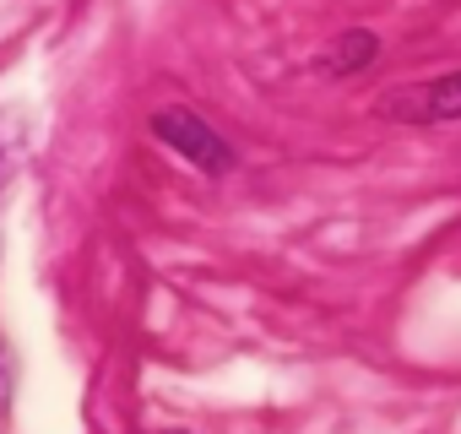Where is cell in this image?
Segmentation results:
<instances>
[{
    "instance_id": "obj_1",
    "label": "cell",
    "mask_w": 461,
    "mask_h": 434,
    "mask_svg": "<svg viewBox=\"0 0 461 434\" xmlns=\"http://www.w3.org/2000/svg\"><path fill=\"white\" fill-rule=\"evenodd\" d=\"M152 136L163 141V147H174L185 163H195L201 174H228L234 168V147H228L201 114H190V109H163V114H152Z\"/></svg>"
},
{
    "instance_id": "obj_2",
    "label": "cell",
    "mask_w": 461,
    "mask_h": 434,
    "mask_svg": "<svg viewBox=\"0 0 461 434\" xmlns=\"http://www.w3.org/2000/svg\"><path fill=\"white\" fill-rule=\"evenodd\" d=\"M375 109L402 125H450V120H461V71L412 82V87H391V93H380Z\"/></svg>"
},
{
    "instance_id": "obj_3",
    "label": "cell",
    "mask_w": 461,
    "mask_h": 434,
    "mask_svg": "<svg viewBox=\"0 0 461 434\" xmlns=\"http://www.w3.org/2000/svg\"><path fill=\"white\" fill-rule=\"evenodd\" d=\"M375 55H380V39L364 33V28H353V33H342L326 55H315V66H321L326 77H353V71H364Z\"/></svg>"
},
{
    "instance_id": "obj_4",
    "label": "cell",
    "mask_w": 461,
    "mask_h": 434,
    "mask_svg": "<svg viewBox=\"0 0 461 434\" xmlns=\"http://www.w3.org/2000/svg\"><path fill=\"white\" fill-rule=\"evenodd\" d=\"M17 141H23V125L12 114H0V190H6V179L17 174Z\"/></svg>"
},
{
    "instance_id": "obj_5",
    "label": "cell",
    "mask_w": 461,
    "mask_h": 434,
    "mask_svg": "<svg viewBox=\"0 0 461 434\" xmlns=\"http://www.w3.org/2000/svg\"><path fill=\"white\" fill-rule=\"evenodd\" d=\"M6 402H12V353L0 342V412H6Z\"/></svg>"
}]
</instances>
